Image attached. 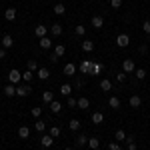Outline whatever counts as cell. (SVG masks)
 Instances as JSON below:
<instances>
[{"label": "cell", "mask_w": 150, "mask_h": 150, "mask_svg": "<svg viewBox=\"0 0 150 150\" xmlns=\"http://www.w3.org/2000/svg\"><path fill=\"white\" fill-rule=\"evenodd\" d=\"M92 64H94V60H82L80 64H78V70L84 76H90L92 74Z\"/></svg>", "instance_id": "cell-1"}, {"label": "cell", "mask_w": 150, "mask_h": 150, "mask_svg": "<svg viewBox=\"0 0 150 150\" xmlns=\"http://www.w3.org/2000/svg\"><path fill=\"white\" fill-rule=\"evenodd\" d=\"M8 80H10V84H20V80H22V72L16 68H12L10 72H8Z\"/></svg>", "instance_id": "cell-2"}, {"label": "cell", "mask_w": 150, "mask_h": 150, "mask_svg": "<svg viewBox=\"0 0 150 150\" xmlns=\"http://www.w3.org/2000/svg\"><path fill=\"white\" fill-rule=\"evenodd\" d=\"M28 94H30V86H28V84H18V86H16V96L26 98Z\"/></svg>", "instance_id": "cell-3"}, {"label": "cell", "mask_w": 150, "mask_h": 150, "mask_svg": "<svg viewBox=\"0 0 150 150\" xmlns=\"http://www.w3.org/2000/svg\"><path fill=\"white\" fill-rule=\"evenodd\" d=\"M116 44H118V48H126L128 44H130V36L128 34H118L116 36Z\"/></svg>", "instance_id": "cell-4"}, {"label": "cell", "mask_w": 150, "mask_h": 150, "mask_svg": "<svg viewBox=\"0 0 150 150\" xmlns=\"http://www.w3.org/2000/svg\"><path fill=\"white\" fill-rule=\"evenodd\" d=\"M122 70H124L126 74H132V72L136 70V66H134V60H130V58L122 60Z\"/></svg>", "instance_id": "cell-5"}, {"label": "cell", "mask_w": 150, "mask_h": 150, "mask_svg": "<svg viewBox=\"0 0 150 150\" xmlns=\"http://www.w3.org/2000/svg\"><path fill=\"white\" fill-rule=\"evenodd\" d=\"M40 144H42L44 148H50V146L54 144V138H52L50 134H42V136H40Z\"/></svg>", "instance_id": "cell-6"}, {"label": "cell", "mask_w": 150, "mask_h": 150, "mask_svg": "<svg viewBox=\"0 0 150 150\" xmlns=\"http://www.w3.org/2000/svg\"><path fill=\"white\" fill-rule=\"evenodd\" d=\"M128 104H130L132 108H140V106H142V98H140L138 94H132L130 100H128Z\"/></svg>", "instance_id": "cell-7"}, {"label": "cell", "mask_w": 150, "mask_h": 150, "mask_svg": "<svg viewBox=\"0 0 150 150\" xmlns=\"http://www.w3.org/2000/svg\"><path fill=\"white\" fill-rule=\"evenodd\" d=\"M76 70H78V66H76V64H72V62H68V64L64 66L62 72H64L66 76H74V74H76Z\"/></svg>", "instance_id": "cell-8"}, {"label": "cell", "mask_w": 150, "mask_h": 150, "mask_svg": "<svg viewBox=\"0 0 150 150\" xmlns=\"http://www.w3.org/2000/svg\"><path fill=\"white\" fill-rule=\"evenodd\" d=\"M34 34L38 36V38H44V36L48 34V28L44 26V24H38V26L34 28Z\"/></svg>", "instance_id": "cell-9"}, {"label": "cell", "mask_w": 150, "mask_h": 150, "mask_svg": "<svg viewBox=\"0 0 150 150\" xmlns=\"http://www.w3.org/2000/svg\"><path fill=\"white\" fill-rule=\"evenodd\" d=\"M0 44H2V46L8 50V48L14 46V40H12V36H10V34H4V36H2V42H0Z\"/></svg>", "instance_id": "cell-10"}, {"label": "cell", "mask_w": 150, "mask_h": 150, "mask_svg": "<svg viewBox=\"0 0 150 150\" xmlns=\"http://www.w3.org/2000/svg\"><path fill=\"white\" fill-rule=\"evenodd\" d=\"M4 18H6L8 22H14V20H16V8H6V12H4Z\"/></svg>", "instance_id": "cell-11"}, {"label": "cell", "mask_w": 150, "mask_h": 150, "mask_svg": "<svg viewBox=\"0 0 150 150\" xmlns=\"http://www.w3.org/2000/svg\"><path fill=\"white\" fill-rule=\"evenodd\" d=\"M108 106H110L112 110H118V108H120V98H118V96H110V98H108Z\"/></svg>", "instance_id": "cell-12"}, {"label": "cell", "mask_w": 150, "mask_h": 150, "mask_svg": "<svg viewBox=\"0 0 150 150\" xmlns=\"http://www.w3.org/2000/svg\"><path fill=\"white\" fill-rule=\"evenodd\" d=\"M74 144H76V146H86V144H88V138H86V134H78V136H76V138H74Z\"/></svg>", "instance_id": "cell-13"}, {"label": "cell", "mask_w": 150, "mask_h": 150, "mask_svg": "<svg viewBox=\"0 0 150 150\" xmlns=\"http://www.w3.org/2000/svg\"><path fill=\"white\" fill-rule=\"evenodd\" d=\"M36 76H38L40 80H48V78H50V70H48V68H38Z\"/></svg>", "instance_id": "cell-14"}, {"label": "cell", "mask_w": 150, "mask_h": 150, "mask_svg": "<svg viewBox=\"0 0 150 150\" xmlns=\"http://www.w3.org/2000/svg\"><path fill=\"white\" fill-rule=\"evenodd\" d=\"M102 70H104V64H102V62H96V60H94V64H92V76H98Z\"/></svg>", "instance_id": "cell-15"}, {"label": "cell", "mask_w": 150, "mask_h": 150, "mask_svg": "<svg viewBox=\"0 0 150 150\" xmlns=\"http://www.w3.org/2000/svg\"><path fill=\"white\" fill-rule=\"evenodd\" d=\"M102 24H104V16H92V28H102Z\"/></svg>", "instance_id": "cell-16"}, {"label": "cell", "mask_w": 150, "mask_h": 150, "mask_svg": "<svg viewBox=\"0 0 150 150\" xmlns=\"http://www.w3.org/2000/svg\"><path fill=\"white\" fill-rule=\"evenodd\" d=\"M88 148H90V150H98V148H100V140L96 138V136L88 138Z\"/></svg>", "instance_id": "cell-17"}, {"label": "cell", "mask_w": 150, "mask_h": 150, "mask_svg": "<svg viewBox=\"0 0 150 150\" xmlns=\"http://www.w3.org/2000/svg\"><path fill=\"white\" fill-rule=\"evenodd\" d=\"M34 128H36V132H40V134H44V130H46V122H42L40 118H36V122H34Z\"/></svg>", "instance_id": "cell-18"}, {"label": "cell", "mask_w": 150, "mask_h": 150, "mask_svg": "<svg viewBox=\"0 0 150 150\" xmlns=\"http://www.w3.org/2000/svg\"><path fill=\"white\" fill-rule=\"evenodd\" d=\"M100 88H102L104 92H110V90H112V82L108 80V78H102V80H100Z\"/></svg>", "instance_id": "cell-19"}, {"label": "cell", "mask_w": 150, "mask_h": 150, "mask_svg": "<svg viewBox=\"0 0 150 150\" xmlns=\"http://www.w3.org/2000/svg\"><path fill=\"white\" fill-rule=\"evenodd\" d=\"M18 136H20V138H28V136H30V128L26 126V124H22V126L18 128Z\"/></svg>", "instance_id": "cell-20"}, {"label": "cell", "mask_w": 150, "mask_h": 150, "mask_svg": "<svg viewBox=\"0 0 150 150\" xmlns=\"http://www.w3.org/2000/svg\"><path fill=\"white\" fill-rule=\"evenodd\" d=\"M4 94H6L8 98H10V96H16V86H14V84H6V86H4Z\"/></svg>", "instance_id": "cell-21"}, {"label": "cell", "mask_w": 150, "mask_h": 150, "mask_svg": "<svg viewBox=\"0 0 150 150\" xmlns=\"http://www.w3.org/2000/svg\"><path fill=\"white\" fill-rule=\"evenodd\" d=\"M80 48L84 50V52H92V50H94V42H92V40H84V42L80 44Z\"/></svg>", "instance_id": "cell-22"}, {"label": "cell", "mask_w": 150, "mask_h": 150, "mask_svg": "<svg viewBox=\"0 0 150 150\" xmlns=\"http://www.w3.org/2000/svg\"><path fill=\"white\" fill-rule=\"evenodd\" d=\"M78 108H80V110L90 108V100H88V98H84V96H80V98H78Z\"/></svg>", "instance_id": "cell-23"}, {"label": "cell", "mask_w": 150, "mask_h": 150, "mask_svg": "<svg viewBox=\"0 0 150 150\" xmlns=\"http://www.w3.org/2000/svg\"><path fill=\"white\" fill-rule=\"evenodd\" d=\"M102 122H104L102 112H92V124H102Z\"/></svg>", "instance_id": "cell-24"}, {"label": "cell", "mask_w": 150, "mask_h": 150, "mask_svg": "<svg viewBox=\"0 0 150 150\" xmlns=\"http://www.w3.org/2000/svg\"><path fill=\"white\" fill-rule=\"evenodd\" d=\"M68 128L72 130V132H76V130H80V120H78V118H72V120L68 122Z\"/></svg>", "instance_id": "cell-25"}, {"label": "cell", "mask_w": 150, "mask_h": 150, "mask_svg": "<svg viewBox=\"0 0 150 150\" xmlns=\"http://www.w3.org/2000/svg\"><path fill=\"white\" fill-rule=\"evenodd\" d=\"M48 30H50V34H52V36H60V34H62V26H60V24H52Z\"/></svg>", "instance_id": "cell-26"}, {"label": "cell", "mask_w": 150, "mask_h": 150, "mask_svg": "<svg viewBox=\"0 0 150 150\" xmlns=\"http://www.w3.org/2000/svg\"><path fill=\"white\" fill-rule=\"evenodd\" d=\"M64 12H66V6H64L62 2H58V4H54V14H56V16H62Z\"/></svg>", "instance_id": "cell-27"}, {"label": "cell", "mask_w": 150, "mask_h": 150, "mask_svg": "<svg viewBox=\"0 0 150 150\" xmlns=\"http://www.w3.org/2000/svg\"><path fill=\"white\" fill-rule=\"evenodd\" d=\"M38 44H40V48H44V50H48V48L52 46V40H50L48 36H44V38H40V42H38Z\"/></svg>", "instance_id": "cell-28"}, {"label": "cell", "mask_w": 150, "mask_h": 150, "mask_svg": "<svg viewBox=\"0 0 150 150\" xmlns=\"http://www.w3.org/2000/svg\"><path fill=\"white\" fill-rule=\"evenodd\" d=\"M60 94L62 96H72V86L70 84H62L60 86Z\"/></svg>", "instance_id": "cell-29"}, {"label": "cell", "mask_w": 150, "mask_h": 150, "mask_svg": "<svg viewBox=\"0 0 150 150\" xmlns=\"http://www.w3.org/2000/svg\"><path fill=\"white\" fill-rule=\"evenodd\" d=\"M50 110H52V114H58V112L62 110V104L58 102V100H52V102H50Z\"/></svg>", "instance_id": "cell-30"}, {"label": "cell", "mask_w": 150, "mask_h": 150, "mask_svg": "<svg viewBox=\"0 0 150 150\" xmlns=\"http://www.w3.org/2000/svg\"><path fill=\"white\" fill-rule=\"evenodd\" d=\"M64 52H66V46H64V44H54V54H56L58 58L64 56Z\"/></svg>", "instance_id": "cell-31"}, {"label": "cell", "mask_w": 150, "mask_h": 150, "mask_svg": "<svg viewBox=\"0 0 150 150\" xmlns=\"http://www.w3.org/2000/svg\"><path fill=\"white\" fill-rule=\"evenodd\" d=\"M48 134H50L52 138H58V136L62 134V130H60V126H50V130H48Z\"/></svg>", "instance_id": "cell-32"}, {"label": "cell", "mask_w": 150, "mask_h": 150, "mask_svg": "<svg viewBox=\"0 0 150 150\" xmlns=\"http://www.w3.org/2000/svg\"><path fill=\"white\" fill-rule=\"evenodd\" d=\"M42 100L46 104H50L52 100H54V92H50V90H46V92H42Z\"/></svg>", "instance_id": "cell-33"}, {"label": "cell", "mask_w": 150, "mask_h": 150, "mask_svg": "<svg viewBox=\"0 0 150 150\" xmlns=\"http://www.w3.org/2000/svg\"><path fill=\"white\" fill-rule=\"evenodd\" d=\"M32 78H34V72H32V70H24L22 72V80L24 82H30Z\"/></svg>", "instance_id": "cell-34"}, {"label": "cell", "mask_w": 150, "mask_h": 150, "mask_svg": "<svg viewBox=\"0 0 150 150\" xmlns=\"http://www.w3.org/2000/svg\"><path fill=\"white\" fill-rule=\"evenodd\" d=\"M134 74H136L138 80H144V78H146V70H144V68H136V70H134Z\"/></svg>", "instance_id": "cell-35"}, {"label": "cell", "mask_w": 150, "mask_h": 150, "mask_svg": "<svg viewBox=\"0 0 150 150\" xmlns=\"http://www.w3.org/2000/svg\"><path fill=\"white\" fill-rule=\"evenodd\" d=\"M74 32H76L78 36H84L86 34V26H84V24H78V26L74 28Z\"/></svg>", "instance_id": "cell-36"}, {"label": "cell", "mask_w": 150, "mask_h": 150, "mask_svg": "<svg viewBox=\"0 0 150 150\" xmlns=\"http://www.w3.org/2000/svg\"><path fill=\"white\" fill-rule=\"evenodd\" d=\"M26 66H28V70H32V72H38V62L36 60H28Z\"/></svg>", "instance_id": "cell-37"}, {"label": "cell", "mask_w": 150, "mask_h": 150, "mask_svg": "<svg viewBox=\"0 0 150 150\" xmlns=\"http://www.w3.org/2000/svg\"><path fill=\"white\" fill-rule=\"evenodd\" d=\"M30 114L34 116V118H40V116H42V108H40V106H34V108L30 110Z\"/></svg>", "instance_id": "cell-38"}, {"label": "cell", "mask_w": 150, "mask_h": 150, "mask_svg": "<svg viewBox=\"0 0 150 150\" xmlns=\"http://www.w3.org/2000/svg\"><path fill=\"white\" fill-rule=\"evenodd\" d=\"M76 106H78V98L68 96V108H76Z\"/></svg>", "instance_id": "cell-39"}, {"label": "cell", "mask_w": 150, "mask_h": 150, "mask_svg": "<svg viewBox=\"0 0 150 150\" xmlns=\"http://www.w3.org/2000/svg\"><path fill=\"white\" fill-rule=\"evenodd\" d=\"M116 140H126V132H124V130H120V128H118V130H116Z\"/></svg>", "instance_id": "cell-40"}, {"label": "cell", "mask_w": 150, "mask_h": 150, "mask_svg": "<svg viewBox=\"0 0 150 150\" xmlns=\"http://www.w3.org/2000/svg\"><path fill=\"white\" fill-rule=\"evenodd\" d=\"M126 76H128V74L122 70V72H118V74H116V80H118V82H126Z\"/></svg>", "instance_id": "cell-41"}, {"label": "cell", "mask_w": 150, "mask_h": 150, "mask_svg": "<svg viewBox=\"0 0 150 150\" xmlns=\"http://www.w3.org/2000/svg\"><path fill=\"white\" fill-rule=\"evenodd\" d=\"M142 30H144L146 34H150V20H144V24H142Z\"/></svg>", "instance_id": "cell-42"}, {"label": "cell", "mask_w": 150, "mask_h": 150, "mask_svg": "<svg viewBox=\"0 0 150 150\" xmlns=\"http://www.w3.org/2000/svg\"><path fill=\"white\" fill-rule=\"evenodd\" d=\"M108 148H110V150H124L120 144H116V142H110V144H108Z\"/></svg>", "instance_id": "cell-43"}, {"label": "cell", "mask_w": 150, "mask_h": 150, "mask_svg": "<svg viewBox=\"0 0 150 150\" xmlns=\"http://www.w3.org/2000/svg\"><path fill=\"white\" fill-rule=\"evenodd\" d=\"M110 6L112 8H120L122 6V0H110Z\"/></svg>", "instance_id": "cell-44"}, {"label": "cell", "mask_w": 150, "mask_h": 150, "mask_svg": "<svg viewBox=\"0 0 150 150\" xmlns=\"http://www.w3.org/2000/svg\"><path fill=\"white\" fill-rule=\"evenodd\" d=\"M138 50H140V52H142V54H146V50H148V46H146V44H142V46H140Z\"/></svg>", "instance_id": "cell-45"}, {"label": "cell", "mask_w": 150, "mask_h": 150, "mask_svg": "<svg viewBox=\"0 0 150 150\" xmlns=\"http://www.w3.org/2000/svg\"><path fill=\"white\" fill-rule=\"evenodd\" d=\"M2 58H6V50H0V60Z\"/></svg>", "instance_id": "cell-46"}, {"label": "cell", "mask_w": 150, "mask_h": 150, "mask_svg": "<svg viewBox=\"0 0 150 150\" xmlns=\"http://www.w3.org/2000/svg\"><path fill=\"white\" fill-rule=\"evenodd\" d=\"M64 150H72V148H64Z\"/></svg>", "instance_id": "cell-47"}, {"label": "cell", "mask_w": 150, "mask_h": 150, "mask_svg": "<svg viewBox=\"0 0 150 150\" xmlns=\"http://www.w3.org/2000/svg\"><path fill=\"white\" fill-rule=\"evenodd\" d=\"M148 42H150V34H148Z\"/></svg>", "instance_id": "cell-48"}, {"label": "cell", "mask_w": 150, "mask_h": 150, "mask_svg": "<svg viewBox=\"0 0 150 150\" xmlns=\"http://www.w3.org/2000/svg\"><path fill=\"white\" fill-rule=\"evenodd\" d=\"M0 42H2V38H0Z\"/></svg>", "instance_id": "cell-49"}]
</instances>
